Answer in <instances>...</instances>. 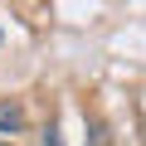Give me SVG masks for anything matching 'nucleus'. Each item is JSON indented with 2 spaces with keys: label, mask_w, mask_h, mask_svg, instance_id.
<instances>
[{
  "label": "nucleus",
  "mask_w": 146,
  "mask_h": 146,
  "mask_svg": "<svg viewBox=\"0 0 146 146\" xmlns=\"http://www.w3.org/2000/svg\"><path fill=\"white\" fill-rule=\"evenodd\" d=\"M44 146H63V136H58V127H49V131H44Z\"/></svg>",
  "instance_id": "obj_2"
},
{
  "label": "nucleus",
  "mask_w": 146,
  "mask_h": 146,
  "mask_svg": "<svg viewBox=\"0 0 146 146\" xmlns=\"http://www.w3.org/2000/svg\"><path fill=\"white\" fill-rule=\"evenodd\" d=\"M88 146H112V141H107V131H102V127H93V141H88Z\"/></svg>",
  "instance_id": "obj_3"
},
{
  "label": "nucleus",
  "mask_w": 146,
  "mask_h": 146,
  "mask_svg": "<svg viewBox=\"0 0 146 146\" xmlns=\"http://www.w3.org/2000/svg\"><path fill=\"white\" fill-rule=\"evenodd\" d=\"M25 127V112H20V102H0V136H15Z\"/></svg>",
  "instance_id": "obj_1"
}]
</instances>
